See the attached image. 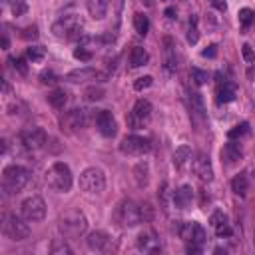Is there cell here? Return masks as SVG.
Instances as JSON below:
<instances>
[{"label": "cell", "instance_id": "obj_35", "mask_svg": "<svg viewBox=\"0 0 255 255\" xmlns=\"http://www.w3.org/2000/svg\"><path fill=\"white\" fill-rule=\"evenodd\" d=\"M199 40V32H197V18L191 16L189 18V28H187V42L189 44H197Z\"/></svg>", "mask_w": 255, "mask_h": 255}, {"label": "cell", "instance_id": "obj_24", "mask_svg": "<svg viewBox=\"0 0 255 255\" xmlns=\"http://www.w3.org/2000/svg\"><path fill=\"white\" fill-rule=\"evenodd\" d=\"M46 98H48V104H50V106H54L56 110H62V108L68 104V92H66V90H62V88H58V90L50 92Z\"/></svg>", "mask_w": 255, "mask_h": 255}, {"label": "cell", "instance_id": "obj_23", "mask_svg": "<svg viewBox=\"0 0 255 255\" xmlns=\"http://www.w3.org/2000/svg\"><path fill=\"white\" fill-rule=\"evenodd\" d=\"M92 78H98V72L94 68H78V70H72L66 74V80H70V82H84V80H92Z\"/></svg>", "mask_w": 255, "mask_h": 255}, {"label": "cell", "instance_id": "obj_22", "mask_svg": "<svg viewBox=\"0 0 255 255\" xmlns=\"http://www.w3.org/2000/svg\"><path fill=\"white\" fill-rule=\"evenodd\" d=\"M235 96H237V88L233 82H223V86H219V90H217V102L219 104H229L235 100Z\"/></svg>", "mask_w": 255, "mask_h": 255}, {"label": "cell", "instance_id": "obj_26", "mask_svg": "<svg viewBox=\"0 0 255 255\" xmlns=\"http://www.w3.org/2000/svg\"><path fill=\"white\" fill-rule=\"evenodd\" d=\"M187 159H191V147H189V145H179V147H175V151H173V165L181 169V167L187 163Z\"/></svg>", "mask_w": 255, "mask_h": 255}, {"label": "cell", "instance_id": "obj_27", "mask_svg": "<svg viewBox=\"0 0 255 255\" xmlns=\"http://www.w3.org/2000/svg\"><path fill=\"white\" fill-rule=\"evenodd\" d=\"M231 189H233L237 195L245 197V195H247V191H249V179H247V175H245V173L235 175V177L231 179Z\"/></svg>", "mask_w": 255, "mask_h": 255}, {"label": "cell", "instance_id": "obj_38", "mask_svg": "<svg viewBox=\"0 0 255 255\" xmlns=\"http://www.w3.org/2000/svg\"><path fill=\"white\" fill-rule=\"evenodd\" d=\"M213 229H215V235H217V237H229V235L233 233V231H231V225H229V219H223V221L215 223Z\"/></svg>", "mask_w": 255, "mask_h": 255}, {"label": "cell", "instance_id": "obj_43", "mask_svg": "<svg viewBox=\"0 0 255 255\" xmlns=\"http://www.w3.org/2000/svg\"><path fill=\"white\" fill-rule=\"evenodd\" d=\"M10 62H12L14 70H18L22 76H26V74H28V66H26V60H24V58H12Z\"/></svg>", "mask_w": 255, "mask_h": 255}, {"label": "cell", "instance_id": "obj_17", "mask_svg": "<svg viewBox=\"0 0 255 255\" xmlns=\"http://www.w3.org/2000/svg\"><path fill=\"white\" fill-rule=\"evenodd\" d=\"M137 249H141L145 253H157V251H161L159 241L155 239L153 231H141L137 235Z\"/></svg>", "mask_w": 255, "mask_h": 255}, {"label": "cell", "instance_id": "obj_45", "mask_svg": "<svg viewBox=\"0 0 255 255\" xmlns=\"http://www.w3.org/2000/svg\"><path fill=\"white\" fill-rule=\"evenodd\" d=\"M201 56H203V58H215V56H217V46H215V44L207 46L205 50H201Z\"/></svg>", "mask_w": 255, "mask_h": 255}, {"label": "cell", "instance_id": "obj_34", "mask_svg": "<svg viewBox=\"0 0 255 255\" xmlns=\"http://www.w3.org/2000/svg\"><path fill=\"white\" fill-rule=\"evenodd\" d=\"M189 76H191V80H193L195 86H203V84H207V80H209V74H207L205 70H199V68H191Z\"/></svg>", "mask_w": 255, "mask_h": 255}, {"label": "cell", "instance_id": "obj_21", "mask_svg": "<svg viewBox=\"0 0 255 255\" xmlns=\"http://www.w3.org/2000/svg\"><path fill=\"white\" fill-rule=\"evenodd\" d=\"M147 62H149L147 50H145L143 46H133L131 52H129V64H131V68H141V66H145Z\"/></svg>", "mask_w": 255, "mask_h": 255}, {"label": "cell", "instance_id": "obj_32", "mask_svg": "<svg viewBox=\"0 0 255 255\" xmlns=\"http://www.w3.org/2000/svg\"><path fill=\"white\" fill-rule=\"evenodd\" d=\"M249 133V124L247 122H241V124H237L235 128H231L229 131H227V137L229 139H237V137H243V135H247Z\"/></svg>", "mask_w": 255, "mask_h": 255}, {"label": "cell", "instance_id": "obj_33", "mask_svg": "<svg viewBox=\"0 0 255 255\" xmlns=\"http://www.w3.org/2000/svg\"><path fill=\"white\" fill-rule=\"evenodd\" d=\"M26 56H28V60H32V62H42V60L46 58V48H42V46H30V48L26 50Z\"/></svg>", "mask_w": 255, "mask_h": 255}, {"label": "cell", "instance_id": "obj_19", "mask_svg": "<svg viewBox=\"0 0 255 255\" xmlns=\"http://www.w3.org/2000/svg\"><path fill=\"white\" fill-rule=\"evenodd\" d=\"M110 243V235L106 231H92L88 237H86V245L92 249V251H104Z\"/></svg>", "mask_w": 255, "mask_h": 255}, {"label": "cell", "instance_id": "obj_40", "mask_svg": "<svg viewBox=\"0 0 255 255\" xmlns=\"http://www.w3.org/2000/svg\"><path fill=\"white\" fill-rule=\"evenodd\" d=\"M28 12V4L24 0H14L12 2V14L14 16H24Z\"/></svg>", "mask_w": 255, "mask_h": 255}, {"label": "cell", "instance_id": "obj_9", "mask_svg": "<svg viewBox=\"0 0 255 255\" xmlns=\"http://www.w3.org/2000/svg\"><path fill=\"white\" fill-rule=\"evenodd\" d=\"M20 213H22L24 219H28L32 223L34 221H42L46 217V203H44V199L40 195H30V197H26L22 201Z\"/></svg>", "mask_w": 255, "mask_h": 255}, {"label": "cell", "instance_id": "obj_18", "mask_svg": "<svg viewBox=\"0 0 255 255\" xmlns=\"http://www.w3.org/2000/svg\"><path fill=\"white\" fill-rule=\"evenodd\" d=\"M241 157H243V151H241V145H239V143L227 141V143L221 147V161H225L227 165L237 163Z\"/></svg>", "mask_w": 255, "mask_h": 255}, {"label": "cell", "instance_id": "obj_1", "mask_svg": "<svg viewBox=\"0 0 255 255\" xmlns=\"http://www.w3.org/2000/svg\"><path fill=\"white\" fill-rule=\"evenodd\" d=\"M58 229L66 239H78L86 233L88 229V219L82 211L70 209L58 217Z\"/></svg>", "mask_w": 255, "mask_h": 255}, {"label": "cell", "instance_id": "obj_2", "mask_svg": "<svg viewBox=\"0 0 255 255\" xmlns=\"http://www.w3.org/2000/svg\"><path fill=\"white\" fill-rule=\"evenodd\" d=\"M28 179H30V171L24 165H18V163L6 165L4 171H2V187L8 195L18 193L28 183Z\"/></svg>", "mask_w": 255, "mask_h": 255}, {"label": "cell", "instance_id": "obj_37", "mask_svg": "<svg viewBox=\"0 0 255 255\" xmlns=\"http://www.w3.org/2000/svg\"><path fill=\"white\" fill-rule=\"evenodd\" d=\"M104 88H100V86H92V88H88L86 92H84V96H86V100L88 102H98V100H102L104 98Z\"/></svg>", "mask_w": 255, "mask_h": 255}, {"label": "cell", "instance_id": "obj_42", "mask_svg": "<svg viewBox=\"0 0 255 255\" xmlns=\"http://www.w3.org/2000/svg\"><path fill=\"white\" fill-rule=\"evenodd\" d=\"M241 54H243V60H245L247 64H253V62H255V52H253V48H251L249 44H243V46H241Z\"/></svg>", "mask_w": 255, "mask_h": 255}, {"label": "cell", "instance_id": "obj_44", "mask_svg": "<svg viewBox=\"0 0 255 255\" xmlns=\"http://www.w3.org/2000/svg\"><path fill=\"white\" fill-rule=\"evenodd\" d=\"M139 211H141V221H151L153 219V209H151L149 203H141Z\"/></svg>", "mask_w": 255, "mask_h": 255}, {"label": "cell", "instance_id": "obj_47", "mask_svg": "<svg viewBox=\"0 0 255 255\" xmlns=\"http://www.w3.org/2000/svg\"><path fill=\"white\" fill-rule=\"evenodd\" d=\"M209 4H211L213 8H217L219 12H225V10H227V2H225V0H209Z\"/></svg>", "mask_w": 255, "mask_h": 255}, {"label": "cell", "instance_id": "obj_52", "mask_svg": "<svg viewBox=\"0 0 255 255\" xmlns=\"http://www.w3.org/2000/svg\"><path fill=\"white\" fill-rule=\"evenodd\" d=\"M2 48H4V50L8 48V38H6V36H2Z\"/></svg>", "mask_w": 255, "mask_h": 255}, {"label": "cell", "instance_id": "obj_3", "mask_svg": "<svg viewBox=\"0 0 255 255\" xmlns=\"http://www.w3.org/2000/svg\"><path fill=\"white\" fill-rule=\"evenodd\" d=\"M46 183L56 191H70L72 187V171L64 161H56L46 169Z\"/></svg>", "mask_w": 255, "mask_h": 255}, {"label": "cell", "instance_id": "obj_7", "mask_svg": "<svg viewBox=\"0 0 255 255\" xmlns=\"http://www.w3.org/2000/svg\"><path fill=\"white\" fill-rule=\"evenodd\" d=\"M28 219L24 217H18L14 213H6L4 215V223H2V229L4 233L12 239V241H24L30 237V227L26 223Z\"/></svg>", "mask_w": 255, "mask_h": 255}, {"label": "cell", "instance_id": "obj_12", "mask_svg": "<svg viewBox=\"0 0 255 255\" xmlns=\"http://www.w3.org/2000/svg\"><path fill=\"white\" fill-rule=\"evenodd\" d=\"M20 141L24 143L26 149H40V147L46 145V141H48V133H46L44 128H38V126H34V128H26V129L20 131Z\"/></svg>", "mask_w": 255, "mask_h": 255}, {"label": "cell", "instance_id": "obj_10", "mask_svg": "<svg viewBox=\"0 0 255 255\" xmlns=\"http://www.w3.org/2000/svg\"><path fill=\"white\" fill-rule=\"evenodd\" d=\"M149 118H151V104L147 100H137L128 116V128L139 129L149 122Z\"/></svg>", "mask_w": 255, "mask_h": 255}, {"label": "cell", "instance_id": "obj_16", "mask_svg": "<svg viewBox=\"0 0 255 255\" xmlns=\"http://www.w3.org/2000/svg\"><path fill=\"white\" fill-rule=\"evenodd\" d=\"M171 201H173V205H175L177 209H187V207L191 205V201H193V189H191V185H181V187H177V189L171 193Z\"/></svg>", "mask_w": 255, "mask_h": 255}, {"label": "cell", "instance_id": "obj_29", "mask_svg": "<svg viewBox=\"0 0 255 255\" xmlns=\"http://www.w3.org/2000/svg\"><path fill=\"white\" fill-rule=\"evenodd\" d=\"M165 68L169 72H175V68H177V60H175L173 46H171V40L169 38H165Z\"/></svg>", "mask_w": 255, "mask_h": 255}, {"label": "cell", "instance_id": "obj_31", "mask_svg": "<svg viewBox=\"0 0 255 255\" xmlns=\"http://www.w3.org/2000/svg\"><path fill=\"white\" fill-rule=\"evenodd\" d=\"M92 56H94V50H92V48H88L86 44H80V46L74 50V58H76V60H80V62H90V60H92Z\"/></svg>", "mask_w": 255, "mask_h": 255}, {"label": "cell", "instance_id": "obj_49", "mask_svg": "<svg viewBox=\"0 0 255 255\" xmlns=\"http://www.w3.org/2000/svg\"><path fill=\"white\" fill-rule=\"evenodd\" d=\"M223 219H227V215H225L223 211H215L209 221H211V225H215V223H219V221H223Z\"/></svg>", "mask_w": 255, "mask_h": 255}, {"label": "cell", "instance_id": "obj_39", "mask_svg": "<svg viewBox=\"0 0 255 255\" xmlns=\"http://www.w3.org/2000/svg\"><path fill=\"white\" fill-rule=\"evenodd\" d=\"M153 84V78L151 76H141V78H137L135 82H133V90H137V92H141V90H145V88H149Z\"/></svg>", "mask_w": 255, "mask_h": 255}, {"label": "cell", "instance_id": "obj_5", "mask_svg": "<svg viewBox=\"0 0 255 255\" xmlns=\"http://www.w3.org/2000/svg\"><path fill=\"white\" fill-rule=\"evenodd\" d=\"M114 221L120 227H135L137 223H141V211L139 205L133 203L131 199H124L118 203L116 211H114Z\"/></svg>", "mask_w": 255, "mask_h": 255}, {"label": "cell", "instance_id": "obj_25", "mask_svg": "<svg viewBox=\"0 0 255 255\" xmlns=\"http://www.w3.org/2000/svg\"><path fill=\"white\" fill-rule=\"evenodd\" d=\"M133 177H135V181H137L139 187H145L147 185V181H149V165H147V161H139L133 167Z\"/></svg>", "mask_w": 255, "mask_h": 255}, {"label": "cell", "instance_id": "obj_11", "mask_svg": "<svg viewBox=\"0 0 255 255\" xmlns=\"http://www.w3.org/2000/svg\"><path fill=\"white\" fill-rule=\"evenodd\" d=\"M149 149H151V141H149L147 137L135 135V133L126 135V137L122 139V143H120V151L126 153V155H143V153H147Z\"/></svg>", "mask_w": 255, "mask_h": 255}, {"label": "cell", "instance_id": "obj_48", "mask_svg": "<svg viewBox=\"0 0 255 255\" xmlns=\"http://www.w3.org/2000/svg\"><path fill=\"white\" fill-rule=\"evenodd\" d=\"M22 36H24V38H32V40H34V38H38V28H36V26H30V28H26V30H24V34H22Z\"/></svg>", "mask_w": 255, "mask_h": 255}, {"label": "cell", "instance_id": "obj_30", "mask_svg": "<svg viewBox=\"0 0 255 255\" xmlns=\"http://www.w3.org/2000/svg\"><path fill=\"white\" fill-rule=\"evenodd\" d=\"M189 100H191V112H193L197 118H203V116H205V106H203V98H201V94L193 92Z\"/></svg>", "mask_w": 255, "mask_h": 255}, {"label": "cell", "instance_id": "obj_20", "mask_svg": "<svg viewBox=\"0 0 255 255\" xmlns=\"http://www.w3.org/2000/svg\"><path fill=\"white\" fill-rule=\"evenodd\" d=\"M86 8L94 20H104L110 8V0H86Z\"/></svg>", "mask_w": 255, "mask_h": 255}, {"label": "cell", "instance_id": "obj_15", "mask_svg": "<svg viewBox=\"0 0 255 255\" xmlns=\"http://www.w3.org/2000/svg\"><path fill=\"white\" fill-rule=\"evenodd\" d=\"M66 124H68L70 128H74V129L86 128V126L90 124V110H84V108H74V110H70L68 116H66Z\"/></svg>", "mask_w": 255, "mask_h": 255}, {"label": "cell", "instance_id": "obj_46", "mask_svg": "<svg viewBox=\"0 0 255 255\" xmlns=\"http://www.w3.org/2000/svg\"><path fill=\"white\" fill-rule=\"evenodd\" d=\"M52 253H72V249H70L68 245H64V243H62V245L54 243V245H52Z\"/></svg>", "mask_w": 255, "mask_h": 255}, {"label": "cell", "instance_id": "obj_13", "mask_svg": "<svg viewBox=\"0 0 255 255\" xmlns=\"http://www.w3.org/2000/svg\"><path fill=\"white\" fill-rule=\"evenodd\" d=\"M96 128H98V131L104 135V137H114L116 135V131H118V124H116V118L112 116V112H108V110H100L98 114H96Z\"/></svg>", "mask_w": 255, "mask_h": 255}, {"label": "cell", "instance_id": "obj_53", "mask_svg": "<svg viewBox=\"0 0 255 255\" xmlns=\"http://www.w3.org/2000/svg\"><path fill=\"white\" fill-rule=\"evenodd\" d=\"M4 2H8V0H4Z\"/></svg>", "mask_w": 255, "mask_h": 255}, {"label": "cell", "instance_id": "obj_8", "mask_svg": "<svg viewBox=\"0 0 255 255\" xmlns=\"http://www.w3.org/2000/svg\"><path fill=\"white\" fill-rule=\"evenodd\" d=\"M175 231H177V235L185 243H195V245H201L203 247L205 241H207V233H205L203 225L197 223V221H179V225L175 227Z\"/></svg>", "mask_w": 255, "mask_h": 255}, {"label": "cell", "instance_id": "obj_36", "mask_svg": "<svg viewBox=\"0 0 255 255\" xmlns=\"http://www.w3.org/2000/svg\"><path fill=\"white\" fill-rule=\"evenodd\" d=\"M237 16H239V24H241L243 28H247V26L255 20V12H253L251 8H241Z\"/></svg>", "mask_w": 255, "mask_h": 255}, {"label": "cell", "instance_id": "obj_51", "mask_svg": "<svg viewBox=\"0 0 255 255\" xmlns=\"http://www.w3.org/2000/svg\"><path fill=\"white\" fill-rule=\"evenodd\" d=\"M165 16H167V18H175V8H167V10H165Z\"/></svg>", "mask_w": 255, "mask_h": 255}, {"label": "cell", "instance_id": "obj_41", "mask_svg": "<svg viewBox=\"0 0 255 255\" xmlns=\"http://www.w3.org/2000/svg\"><path fill=\"white\" fill-rule=\"evenodd\" d=\"M40 82L42 84H48V86H54L58 82V76L52 70H44V72H40Z\"/></svg>", "mask_w": 255, "mask_h": 255}, {"label": "cell", "instance_id": "obj_50", "mask_svg": "<svg viewBox=\"0 0 255 255\" xmlns=\"http://www.w3.org/2000/svg\"><path fill=\"white\" fill-rule=\"evenodd\" d=\"M247 76H249V80H255V68H253V64H249V70H247Z\"/></svg>", "mask_w": 255, "mask_h": 255}, {"label": "cell", "instance_id": "obj_4", "mask_svg": "<svg viewBox=\"0 0 255 255\" xmlns=\"http://www.w3.org/2000/svg\"><path fill=\"white\" fill-rule=\"evenodd\" d=\"M82 18L76 16V14H68V16H62L60 20H56L52 24V32L56 38H64V40H76V38H82Z\"/></svg>", "mask_w": 255, "mask_h": 255}, {"label": "cell", "instance_id": "obj_6", "mask_svg": "<svg viewBox=\"0 0 255 255\" xmlns=\"http://www.w3.org/2000/svg\"><path fill=\"white\" fill-rule=\"evenodd\" d=\"M80 189L86 193H102L106 189V173L100 167H88L80 173Z\"/></svg>", "mask_w": 255, "mask_h": 255}, {"label": "cell", "instance_id": "obj_28", "mask_svg": "<svg viewBox=\"0 0 255 255\" xmlns=\"http://www.w3.org/2000/svg\"><path fill=\"white\" fill-rule=\"evenodd\" d=\"M133 28H135V32L139 36H145L147 30H149V18L145 14H141V12L133 14Z\"/></svg>", "mask_w": 255, "mask_h": 255}, {"label": "cell", "instance_id": "obj_14", "mask_svg": "<svg viewBox=\"0 0 255 255\" xmlns=\"http://www.w3.org/2000/svg\"><path fill=\"white\" fill-rule=\"evenodd\" d=\"M191 169H193V173H195L201 181H211V179H213V167H211V161H209V157H207L205 153H199V155L193 159Z\"/></svg>", "mask_w": 255, "mask_h": 255}]
</instances>
